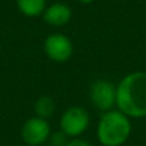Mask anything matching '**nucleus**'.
Instances as JSON below:
<instances>
[{"mask_svg":"<svg viewBox=\"0 0 146 146\" xmlns=\"http://www.w3.org/2000/svg\"><path fill=\"white\" fill-rule=\"evenodd\" d=\"M77 1H80L81 4H91L94 0H77Z\"/></svg>","mask_w":146,"mask_h":146,"instance_id":"f8f14e48","label":"nucleus"},{"mask_svg":"<svg viewBox=\"0 0 146 146\" xmlns=\"http://www.w3.org/2000/svg\"><path fill=\"white\" fill-rule=\"evenodd\" d=\"M90 126V114L82 106H71L60 117L59 127L68 137H80Z\"/></svg>","mask_w":146,"mask_h":146,"instance_id":"7ed1b4c3","label":"nucleus"},{"mask_svg":"<svg viewBox=\"0 0 146 146\" xmlns=\"http://www.w3.org/2000/svg\"><path fill=\"white\" fill-rule=\"evenodd\" d=\"M36 117L48 119L55 113V101L50 96H40L35 103Z\"/></svg>","mask_w":146,"mask_h":146,"instance_id":"1a4fd4ad","label":"nucleus"},{"mask_svg":"<svg viewBox=\"0 0 146 146\" xmlns=\"http://www.w3.org/2000/svg\"><path fill=\"white\" fill-rule=\"evenodd\" d=\"M90 100L99 110L108 111L115 105L117 100V86L108 80H98L90 86Z\"/></svg>","mask_w":146,"mask_h":146,"instance_id":"20e7f679","label":"nucleus"},{"mask_svg":"<svg viewBox=\"0 0 146 146\" xmlns=\"http://www.w3.org/2000/svg\"><path fill=\"white\" fill-rule=\"evenodd\" d=\"M51 133V127L48 119L40 117H32L23 123L21 128V137L28 146H40L48 142Z\"/></svg>","mask_w":146,"mask_h":146,"instance_id":"39448f33","label":"nucleus"},{"mask_svg":"<svg viewBox=\"0 0 146 146\" xmlns=\"http://www.w3.org/2000/svg\"><path fill=\"white\" fill-rule=\"evenodd\" d=\"M15 4L23 15L35 18L42 15L46 8V0H15Z\"/></svg>","mask_w":146,"mask_h":146,"instance_id":"6e6552de","label":"nucleus"},{"mask_svg":"<svg viewBox=\"0 0 146 146\" xmlns=\"http://www.w3.org/2000/svg\"><path fill=\"white\" fill-rule=\"evenodd\" d=\"M44 51L50 60L64 63L73 55V42L63 33H51L44 41Z\"/></svg>","mask_w":146,"mask_h":146,"instance_id":"423d86ee","label":"nucleus"},{"mask_svg":"<svg viewBox=\"0 0 146 146\" xmlns=\"http://www.w3.org/2000/svg\"><path fill=\"white\" fill-rule=\"evenodd\" d=\"M68 136L66 133H63L62 131L59 132H54V133H50L48 139L49 146H66L68 144Z\"/></svg>","mask_w":146,"mask_h":146,"instance_id":"9d476101","label":"nucleus"},{"mask_svg":"<svg viewBox=\"0 0 146 146\" xmlns=\"http://www.w3.org/2000/svg\"><path fill=\"white\" fill-rule=\"evenodd\" d=\"M66 146H91L90 142H87L86 140H82L80 137H76V139H72L68 141V144Z\"/></svg>","mask_w":146,"mask_h":146,"instance_id":"9b49d317","label":"nucleus"},{"mask_svg":"<svg viewBox=\"0 0 146 146\" xmlns=\"http://www.w3.org/2000/svg\"><path fill=\"white\" fill-rule=\"evenodd\" d=\"M115 106L128 118L146 117V72L126 74L117 85Z\"/></svg>","mask_w":146,"mask_h":146,"instance_id":"f257e3e1","label":"nucleus"},{"mask_svg":"<svg viewBox=\"0 0 146 146\" xmlns=\"http://www.w3.org/2000/svg\"><path fill=\"white\" fill-rule=\"evenodd\" d=\"M0 50H1V44H0Z\"/></svg>","mask_w":146,"mask_h":146,"instance_id":"ddd939ff","label":"nucleus"},{"mask_svg":"<svg viewBox=\"0 0 146 146\" xmlns=\"http://www.w3.org/2000/svg\"><path fill=\"white\" fill-rule=\"evenodd\" d=\"M132 132L129 118L118 109L101 113L98 122L96 135L103 146H122L126 144Z\"/></svg>","mask_w":146,"mask_h":146,"instance_id":"f03ea898","label":"nucleus"},{"mask_svg":"<svg viewBox=\"0 0 146 146\" xmlns=\"http://www.w3.org/2000/svg\"><path fill=\"white\" fill-rule=\"evenodd\" d=\"M42 17L46 25L53 27H63L72 19V9L64 3H53L45 8Z\"/></svg>","mask_w":146,"mask_h":146,"instance_id":"0eeeda50","label":"nucleus"}]
</instances>
